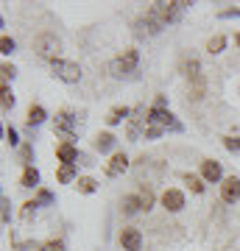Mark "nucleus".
<instances>
[{
  "mask_svg": "<svg viewBox=\"0 0 240 251\" xmlns=\"http://www.w3.org/2000/svg\"><path fill=\"white\" fill-rule=\"evenodd\" d=\"M20 181H23V187H36V184H39V171L28 165L26 171H23V179Z\"/></svg>",
  "mask_w": 240,
  "mask_h": 251,
  "instance_id": "nucleus-13",
  "label": "nucleus"
},
{
  "mask_svg": "<svg viewBox=\"0 0 240 251\" xmlns=\"http://www.w3.org/2000/svg\"><path fill=\"white\" fill-rule=\"evenodd\" d=\"M221 198L226 201V204H235V201L240 198V179H235V176L223 179V184H221Z\"/></svg>",
  "mask_w": 240,
  "mask_h": 251,
  "instance_id": "nucleus-6",
  "label": "nucleus"
},
{
  "mask_svg": "<svg viewBox=\"0 0 240 251\" xmlns=\"http://www.w3.org/2000/svg\"><path fill=\"white\" fill-rule=\"evenodd\" d=\"M56 156H59L64 165H76V159H79V151H76L70 143H62L59 148H56Z\"/></svg>",
  "mask_w": 240,
  "mask_h": 251,
  "instance_id": "nucleus-11",
  "label": "nucleus"
},
{
  "mask_svg": "<svg viewBox=\"0 0 240 251\" xmlns=\"http://www.w3.org/2000/svg\"><path fill=\"white\" fill-rule=\"evenodd\" d=\"M115 143H117L115 134H109V131H107V134H98V140H95V148H98L101 153H107V151H112V148H115Z\"/></svg>",
  "mask_w": 240,
  "mask_h": 251,
  "instance_id": "nucleus-12",
  "label": "nucleus"
},
{
  "mask_svg": "<svg viewBox=\"0 0 240 251\" xmlns=\"http://www.w3.org/2000/svg\"><path fill=\"white\" fill-rule=\"evenodd\" d=\"M45 120V109L42 106H31L28 109V126H39Z\"/></svg>",
  "mask_w": 240,
  "mask_h": 251,
  "instance_id": "nucleus-15",
  "label": "nucleus"
},
{
  "mask_svg": "<svg viewBox=\"0 0 240 251\" xmlns=\"http://www.w3.org/2000/svg\"><path fill=\"white\" fill-rule=\"evenodd\" d=\"M53 73L62 81H67V84H76V81L81 78V67H79V64L64 62V59H56V62H53Z\"/></svg>",
  "mask_w": 240,
  "mask_h": 251,
  "instance_id": "nucleus-2",
  "label": "nucleus"
},
{
  "mask_svg": "<svg viewBox=\"0 0 240 251\" xmlns=\"http://www.w3.org/2000/svg\"><path fill=\"white\" fill-rule=\"evenodd\" d=\"M120 246H123V251H140V249H142V234H140V229L126 226L123 232H120Z\"/></svg>",
  "mask_w": 240,
  "mask_h": 251,
  "instance_id": "nucleus-4",
  "label": "nucleus"
},
{
  "mask_svg": "<svg viewBox=\"0 0 240 251\" xmlns=\"http://www.w3.org/2000/svg\"><path fill=\"white\" fill-rule=\"evenodd\" d=\"M185 181L190 184V190H193V193H204V181L198 179V176H190V173H187Z\"/></svg>",
  "mask_w": 240,
  "mask_h": 251,
  "instance_id": "nucleus-19",
  "label": "nucleus"
},
{
  "mask_svg": "<svg viewBox=\"0 0 240 251\" xmlns=\"http://www.w3.org/2000/svg\"><path fill=\"white\" fill-rule=\"evenodd\" d=\"M14 67H11V64H3V75H6V78H14Z\"/></svg>",
  "mask_w": 240,
  "mask_h": 251,
  "instance_id": "nucleus-28",
  "label": "nucleus"
},
{
  "mask_svg": "<svg viewBox=\"0 0 240 251\" xmlns=\"http://www.w3.org/2000/svg\"><path fill=\"white\" fill-rule=\"evenodd\" d=\"M76 187H79L81 193H95V181L92 179H79L76 181Z\"/></svg>",
  "mask_w": 240,
  "mask_h": 251,
  "instance_id": "nucleus-21",
  "label": "nucleus"
},
{
  "mask_svg": "<svg viewBox=\"0 0 240 251\" xmlns=\"http://www.w3.org/2000/svg\"><path fill=\"white\" fill-rule=\"evenodd\" d=\"M223 45H226V39H223V36H213V39L207 42V50H210V53H221Z\"/></svg>",
  "mask_w": 240,
  "mask_h": 251,
  "instance_id": "nucleus-18",
  "label": "nucleus"
},
{
  "mask_svg": "<svg viewBox=\"0 0 240 251\" xmlns=\"http://www.w3.org/2000/svg\"><path fill=\"white\" fill-rule=\"evenodd\" d=\"M123 117H129V109H126V106H117V109H112V112H109L107 123H109V126H115V123H120Z\"/></svg>",
  "mask_w": 240,
  "mask_h": 251,
  "instance_id": "nucleus-16",
  "label": "nucleus"
},
{
  "mask_svg": "<svg viewBox=\"0 0 240 251\" xmlns=\"http://www.w3.org/2000/svg\"><path fill=\"white\" fill-rule=\"evenodd\" d=\"M23 251H42V246H36V243H26V246H23Z\"/></svg>",
  "mask_w": 240,
  "mask_h": 251,
  "instance_id": "nucleus-30",
  "label": "nucleus"
},
{
  "mask_svg": "<svg viewBox=\"0 0 240 251\" xmlns=\"http://www.w3.org/2000/svg\"><path fill=\"white\" fill-rule=\"evenodd\" d=\"M148 120H151V123H162V126H170V128H182V126L176 123V120H173V115H168V112H162V109H151V115H148Z\"/></svg>",
  "mask_w": 240,
  "mask_h": 251,
  "instance_id": "nucleus-8",
  "label": "nucleus"
},
{
  "mask_svg": "<svg viewBox=\"0 0 240 251\" xmlns=\"http://www.w3.org/2000/svg\"><path fill=\"white\" fill-rule=\"evenodd\" d=\"M6 137H9V143L11 145H17L20 140H17V131H14V128H9V131H6Z\"/></svg>",
  "mask_w": 240,
  "mask_h": 251,
  "instance_id": "nucleus-29",
  "label": "nucleus"
},
{
  "mask_svg": "<svg viewBox=\"0 0 240 251\" xmlns=\"http://www.w3.org/2000/svg\"><path fill=\"white\" fill-rule=\"evenodd\" d=\"M56 176H59V181H62V184H67V181H73V176H76V165H62Z\"/></svg>",
  "mask_w": 240,
  "mask_h": 251,
  "instance_id": "nucleus-17",
  "label": "nucleus"
},
{
  "mask_svg": "<svg viewBox=\"0 0 240 251\" xmlns=\"http://www.w3.org/2000/svg\"><path fill=\"white\" fill-rule=\"evenodd\" d=\"M201 176H204L207 181H218V179H221V162L207 159L204 165H201Z\"/></svg>",
  "mask_w": 240,
  "mask_h": 251,
  "instance_id": "nucleus-9",
  "label": "nucleus"
},
{
  "mask_svg": "<svg viewBox=\"0 0 240 251\" xmlns=\"http://www.w3.org/2000/svg\"><path fill=\"white\" fill-rule=\"evenodd\" d=\"M162 206H165L168 212H179V209L185 206V193H182V190H165V193H162Z\"/></svg>",
  "mask_w": 240,
  "mask_h": 251,
  "instance_id": "nucleus-5",
  "label": "nucleus"
},
{
  "mask_svg": "<svg viewBox=\"0 0 240 251\" xmlns=\"http://www.w3.org/2000/svg\"><path fill=\"white\" fill-rule=\"evenodd\" d=\"M42 251H64V243L62 240H51V243H45Z\"/></svg>",
  "mask_w": 240,
  "mask_h": 251,
  "instance_id": "nucleus-24",
  "label": "nucleus"
},
{
  "mask_svg": "<svg viewBox=\"0 0 240 251\" xmlns=\"http://www.w3.org/2000/svg\"><path fill=\"white\" fill-rule=\"evenodd\" d=\"M3 224H9V198L3 196Z\"/></svg>",
  "mask_w": 240,
  "mask_h": 251,
  "instance_id": "nucleus-27",
  "label": "nucleus"
},
{
  "mask_svg": "<svg viewBox=\"0 0 240 251\" xmlns=\"http://www.w3.org/2000/svg\"><path fill=\"white\" fill-rule=\"evenodd\" d=\"M134 67H137V50H126L123 59L112 62V73H115V75H126V73L134 70Z\"/></svg>",
  "mask_w": 240,
  "mask_h": 251,
  "instance_id": "nucleus-7",
  "label": "nucleus"
},
{
  "mask_svg": "<svg viewBox=\"0 0 240 251\" xmlns=\"http://www.w3.org/2000/svg\"><path fill=\"white\" fill-rule=\"evenodd\" d=\"M36 206H39V204H36V201H28V204L23 206V218H31V212H34Z\"/></svg>",
  "mask_w": 240,
  "mask_h": 251,
  "instance_id": "nucleus-26",
  "label": "nucleus"
},
{
  "mask_svg": "<svg viewBox=\"0 0 240 251\" xmlns=\"http://www.w3.org/2000/svg\"><path fill=\"white\" fill-rule=\"evenodd\" d=\"M223 145L229 151H240V140H235V137H223Z\"/></svg>",
  "mask_w": 240,
  "mask_h": 251,
  "instance_id": "nucleus-25",
  "label": "nucleus"
},
{
  "mask_svg": "<svg viewBox=\"0 0 240 251\" xmlns=\"http://www.w3.org/2000/svg\"><path fill=\"white\" fill-rule=\"evenodd\" d=\"M140 201H142V209L148 212V209H151V204H154V193H151L148 187H145V190L140 193Z\"/></svg>",
  "mask_w": 240,
  "mask_h": 251,
  "instance_id": "nucleus-20",
  "label": "nucleus"
},
{
  "mask_svg": "<svg viewBox=\"0 0 240 251\" xmlns=\"http://www.w3.org/2000/svg\"><path fill=\"white\" fill-rule=\"evenodd\" d=\"M34 50L39 59H51V62H56V53H59V39H56L53 34H39L34 39Z\"/></svg>",
  "mask_w": 240,
  "mask_h": 251,
  "instance_id": "nucleus-1",
  "label": "nucleus"
},
{
  "mask_svg": "<svg viewBox=\"0 0 240 251\" xmlns=\"http://www.w3.org/2000/svg\"><path fill=\"white\" fill-rule=\"evenodd\" d=\"M142 209V201L137 196H126L123 198V212L126 215H134V212H140Z\"/></svg>",
  "mask_w": 240,
  "mask_h": 251,
  "instance_id": "nucleus-14",
  "label": "nucleus"
},
{
  "mask_svg": "<svg viewBox=\"0 0 240 251\" xmlns=\"http://www.w3.org/2000/svg\"><path fill=\"white\" fill-rule=\"evenodd\" d=\"M182 6H187V3H154L151 11L157 14V20H160L162 25H165V23H170V20H176V17H179Z\"/></svg>",
  "mask_w": 240,
  "mask_h": 251,
  "instance_id": "nucleus-3",
  "label": "nucleus"
},
{
  "mask_svg": "<svg viewBox=\"0 0 240 251\" xmlns=\"http://www.w3.org/2000/svg\"><path fill=\"white\" fill-rule=\"evenodd\" d=\"M0 95H3V109H11V106H14V95H11L9 87H3V92H0Z\"/></svg>",
  "mask_w": 240,
  "mask_h": 251,
  "instance_id": "nucleus-22",
  "label": "nucleus"
},
{
  "mask_svg": "<svg viewBox=\"0 0 240 251\" xmlns=\"http://www.w3.org/2000/svg\"><path fill=\"white\" fill-rule=\"evenodd\" d=\"M0 50H3V53H14V39L3 36V39H0Z\"/></svg>",
  "mask_w": 240,
  "mask_h": 251,
  "instance_id": "nucleus-23",
  "label": "nucleus"
},
{
  "mask_svg": "<svg viewBox=\"0 0 240 251\" xmlns=\"http://www.w3.org/2000/svg\"><path fill=\"white\" fill-rule=\"evenodd\" d=\"M126 168H129V159H126V153H115V156H112V162L107 165V173H109V176H120Z\"/></svg>",
  "mask_w": 240,
  "mask_h": 251,
  "instance_id": "nucleus-10",
  "label": "nucleus"
},
{
  "mask_svg": "<svg viewBox=\"0 0 240 251\" xmlns=\"http://www.w3.org/2000/svg\"><path fill=\"white\" fill-rule=\"evenodd\" d=\"M238 45H240V34H238Z\"/></svg>",
  "mask_w": 240,
  "mask_h": 251,
  "instance_id": "nucleus-31",
  "label": "nucleus"
}]
</instances>
